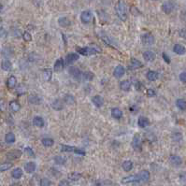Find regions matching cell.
I'll use <instances>...</instances> for the list:
<instances>
[{"label":"cell","mask_w":186,"mask_h":186,"mask_svg":"<svg viewBox=\"0 0 186 186\" xmlns=\"http://www.w3.org/2000/svg\"><path fill=\"white\" fill-rule=\"evenodd\" d=\"M42 75H43V78H44L45 81H50L52 79V71L51 69H49V68L44 69Z\"/></svg>","instance_id":"cell-39"},{"label":"cell","mask_w":186,"mask_h":186,"mask_svg":"<svg viewBox=\"0 0 186 186\" xmlns=\"http://www.w3.org/2000/svg\"><path fill=\"white\" fill-rule=\"evenodd\" d=\"M52 109H55V110H61V109H63V108H64V103H63V101L61 99L57 98L52 102Z\"/></svg>","instance_id":"cell-20"},{"label":"cell","mask_w":186,"mask_h":186,"mask_svg":"<svg viewBox=\"0 0 186 186\" xmlns=\"http://www.w3.org/2000/svg\"><path fill=\"white\" fill-rule=\"evenodd\" d=\"M17 84V80L14 76H10L8 79V81H7V86H8L9 89H13L14 87L16 86Z\"/></svg>","instance_id":"cell-27"},{"label":"cell","mask_w":186,"mask_h":186,"mask_svg":"<svg viewBox=\"0 0 186 186\" xmlns=\"http://www.w3.org/2000/svg\"><path fill=\"white\" fill-rule=\"evenodd\" d=\"M22 156V152L20 150H12L7 153V158L9 160H16Z\"/></svg>","instance_id":"cell-8"},{"label":"cell","mask_w":186,"mask_h":186,"mask_svg":"<svg viewBox=\"0 0 186 186\" xmlns=\"http://www.w3.org/2000/svg\"><path fill=\"white\" fill-rule=\"evenodd\" d=\"M143 58L147 62H153L155 60V53L152 51H146L143 53Z\"/></svg>","instance_id":"cell-14"},{"label":"cell","mask_w":186,"mask_h":186,"mask_svg":"<svg viewBox=\"0 0 186 186\" xmlns=\"http://www.w3.org/2000/svg\"><path fill=\"white\" fill-rule=\"evenodd\" d=\"M28 102L30 103V104H33V105H38L40 103V98L38 97V95H31L28 96Z\"/></svg>","instance_id":"cell-28"},{"label":"cell","mask_w":186,"mask_h":186,"mask_svg":"<svg viewBox=\"0 0 186 186\" xmlns=\"http://www.w3.org/2000/svg\"><path fill=\"white\" fill-rule=\"evenodd\" d=\"M115 10L117 13V16L119 17V19L121 21H124L127 20V9H126V3L122 0H119L118 3L115 6Z\"/></svg>","instance_id":"cell-1"},{"label":"cell","mask_w":186,"mask_h":186,"mask_svg":"<svg viewBox=\"0 0 186 186\" xmlns=\"http://www.w3.org/2000/svg\"><path fill=\"white\" fill-rule=\"evenodd\" d=\"M68 73L74 79H76V80H80V79L82 77L81 71L79 69L78 67H75V66H70L69 67V68H68Z\"/></svg>","instance_id":"cell-7"},{"label":"cell","mask_w":186,"mask_h":186,"mask_svg":"<svg viewBox=\"0 0 186 186\" xmlns=\"http://www.w3.org/2000/svg\"><path fill=\"white\" fill-rule=\"evenodd\" d=\"M79 58H80V55L78 53H73V52L68 53L66 57V63L67 65H70V64H73L74 62H76Z\"/></svg>","instance_id":"cell-10"},{"label":"cell","mask_w":186,"mask_h":186,"mask_svg":"<svg viewBox=\"0 0 186 186\" xmlns=\"http://www.w3.org/2000/svg\"><path fill=\"white\" fill-rule=\"evenodd\" d=\"M24 169L27 173H33L36 170V164L34 162H28L24 165Z\"/></svg>","instance_id":"cell-25"},{"label":"cell","mask_w":186,"mask_h":186,"mask_svg":"<svg viewBox=\"0 0 186 186\" xmlns=\"http://www.w3.org/2000/svg\"><path fill=\"white\" fill-rule=\"evenodd\" d=\"M122 167H123L124 171L129 172V171L132 170V169H133V163H132V161H124Z\"/></svg>","instance_id":"cell-32"},{"label":"cell","mask_w":186,"mask_h":186,"mask_svg":"<svg viewBox=\"0 0 186 186\" xmlns=\"http://www.w3.org/2000/svg\"><path fill=\"white\" fill-rule=\"evenodd\" d=\"M15 135H14L13 133H8L6 135V137H5V141L6 143H8V144H11V143H14L15 142Z\"/></svg>","instance_id":"cell-31"},{"label":"cell","mask_w":186,"mask_h":186,"mask_svg":"<svg viewBox=\"0 0 186 186\" xmlns=\"http://www.w3.org/2000/svg\"><path fill=\"white\" fill-rule=\"evenodd\" d=\"M147 95L149 97H152V96H154L155 95V92L154 90H152V89H148L147 90Z\"/></svg>","instance_id":"cell-51"},{"label":"cell","mask_w":186,"mask_h":186,"mask_svg":"<svg viewBox=\"0 0 186 186\" xmlns=\"http://www.w3.org/2000/svg\"><path fill=\"white\" fill-rule=\"evenodd\" d=\"M92 102H93V104H94L95 107H97V108H101V107L104 105V99H103L100 95L93 96Z\"/></svg>","instance_id":"cell-12"},{"label":"cell","mask_w":186,"mask_h":186,"mask_svg":"<svg viewBox=\"0 0 186 186\" xmlns=\"http://www.w3.org/2000/svg\"><path fill=\"white\" fill-rule=\"evenodd\" d=\"M24 152H26V153L28 156H30V157H35V153H34L33 150H32L31 148H29V147L24 148Z\"/></svg>","instance_id":"cell-45"},{"label":"cell","mask_w":186,"mask_h":186,"mask_svg":"<svg viewBox=\"0 0 186 186\" xmlns=\"http://www.w3.org/2000/svg\"><path fill=\"white\" fill-rule=\"evenodd\" d=\"M175 9V4L173 1L171 0H169V1H166L162 5V9L163 11L166 14H169L173 11V9Z\"/></svg>","instance_id":"cell-4"},{"label":"cell","mask_w":186,"mask_h":186,"mask_svg":"<svg viewBox=\"0 0 186 186\" xmlns=\"http://www.w3.org/2000/svg\"><path fill=\"white\" fill-rule=\"evenodd\" d=\"M173 52L175 53H177L178 55H183L186 52V50L183 46L181 44H175L173 47Z\"/></svg>","instance_id":"cell-18"},{"label":"cell","mask_w":186,"mask_h":186,"mask_svg":"<svg viewBox=\"0 0 186 186\" xmlns=\"http://www.w3.org/2000/svg\"><path fill=\"white\" fill-rule=\"evenodd\" d=\"M75 148L72 146H68V145H62L61 146V151L64 152H74Z\"/></svg>","instance_id":"cell-43"},{"label":"cell","mask_w":186,"mask_h":186,"mask_svg":"<svg viewBox=\"0 0 186 186\" xmlns=\"http://www.w3.org/2000/svg\"><path fill=\"white\" fill-rule=\"evenodd\" d=\"M81 178V174L78 173V172H72L68 174V179L70 181H79L80 179Z\"/></svg>","instance_id":"cell-40"},{"label":"cell","mask_w":186,"mask_h":186,"mask_svg":"<svg viewBox=\"0 0 186 186\" xmlns=\"http://www.w3.org/2000/svg\"><path fill=\"white\" fill-rule=\"evenodd\" d=\"M64 66H65V63H64V60L62 58L57 59L56 62L53 66V69H54L55 72H60L64 69Z\"/></svg>","instance_id":"cell-15"},{"label":"cell","mask_w":186,"mask_h":186,"mask_svg":"<svg viewBox=\"0 0 186 186\" xmlns=\"http://www.w3.org/2000/svg\"><path fill=\"white\" fill-rule=\"evenodd\" d=\"M2 9H3V6H2L1 3H0V11H1V10H2Z\"/></svg>","instance_id":"cell-57"},{"label":"cell","mask_w":186,"mask_h":186,"mask_svg":"<svg viewBox=\"0 0 186 186\" xmlns=\"http://www.w3.org/2000/svg\"><path fill=\"white\" fill-rule=\"evenodd\" d=\"M176 106L178 107L179 109H181V110H185L186 109V101L184 99H178L176 101Z\"/></svg>","instance_id":"cell-35"},{"label":"cell","mask_w":186,"mask_h":186,"mask_svg":"<svg viewBox=\"0 0 186 186\" xmlns=\"http://www.w3.org/2000/svg\"><path fill=\"white\" fill-rule=\"evenodd\" d=\"M169 162L174 167H180L182 163V160L181 157L178 155H171L169 157Z\"/></svg>","instance_id":"cell-13"},{"label":"cell","mask_w":186,"mask_h":186,"mask_svg":"<svg viewBox=\"0 0 186 186\" xmlns=\"http://www.w3.org/2000/svg\"><path fill=\"white\" fill-rule=\"evenodd\" d=\"M9 108H10V109L12 110L13 112H17V111H19L20 110V109H21V105L18 103L17 101H11L9 103Z\"/></svg>","instance_id":"cell-30"},{"label":"cell","mask_w":186,"mask_h":186,"mask_svg":"<svg viewBox=\"0 0 186 186\" xmlns=\"http://www.w3.org/2000/svg\"><path fill=\"white\" fill-rule=\"evenodd\" d=\"M23 37H24V40H26V41H30V40H32V37H31V35H30V33H28V32H24V35H23Z\"/></svg>","instance_id":"cell-47"},{"label":"cell","mask_w":186,"mask_h":186,"mask_svg":"<svg viewBox=\"0 0 186 186\" xmlns=\"http://www.w3.org/2000/svg\"><path fill=\"white\" fill-rule=\"evenodd\" d=\"M52 182L47 178H43L40 180V186H51Z\"/></svg>","instance_id":"cell-44"},{"label":"cell","mask_w":186,"mask_h":186,"mask_svg":"<svg viewBox=\"0 0 186 186\" xmlns=\"http://www.w3.org/2000/svg\"><path fill=\"white\" fill-rule=\"evenodd\" d=\"M1 67H2L3 70L9 71V70H11V68H12V65H11V63H10L9 60H6V61H3V62H2Z\"/></svg>","instance_id":"cell-33"},{"label":"cell","mask_w":186,"mask_h":186,"mask_svg":"<svg viewBox=\"0 0 186 186\" xmlns=\"http://www.w3.org/2000/svg\"><path fill=\"white\" fill-rule=\"evenodd\" d=\"M33 124H34L35 126L41 128V127L44 126L45 122L43 120V118H41V117H39V116H36L34 119H33Z\"/></svg>","instance_id":"cell-22"},{"label":"cell","mask_w":186,"mask_h":186,"mask_svg":"<svg viewBox=\"0 0 186 186\" xmlns=\"http://www.w3.org/2000/svg\"><path fill=\"white\" fill-rule=\"evenodd\" d=\"M6 102L3 99H0V111H5L6 110Z\"/></svg>","instance_id":"cell-46"},{"label":"cell","mask_w":186,"mask_h":186,"mask_svg":"<svg viewBox=\"0 0 186 186\" xmlns=\"http://www.w3.org/2000/svg\"><path fill=\"white\" fill-rule=\"evenodd\" d=\"M41 143L43 144V146H45V147H52V146L53 145V143H54V141H53L52 138H42Z\"/></svg>","instance_id":"cell-36"},{"label":"cell","mask_w":186,"mask_h":186,"mask_svg":"<svg viewBox=\"0 0 186 186\" xmlns=\"http://www.w3.org/2000/svg\"><path fill=\"white\" fill-rule=\"evenodd\" d=\"M139 181H140V179H139L138 175H130V176L124 177L122 180V183L126 184L129 183V182H138Z\"/></svg>","instance_id":"cell-9"},{"label":"cell","mask_w":186,"mask_h":186,"mask_svg":"<svg viewBox=\"0 0 186 186\" xmlns=\"http://www.w3.org/2000/svg\"><path fill=\"white\" fill-rule=\"evenodd\" d=\"M134 186H140V185H138V184H137V185H136V184H135Z\"/></svg>","instance_id":"cell-58"},{"label":"cell","mask_w":186,"mask_h":186,"mask_svg":"<svg viewBox=\"0 0 186 186\" xmlns=\"http://www.w3.org/2000/svg\"><path fill=\"white\" fill-rule=\"evenodd\" d=\"M120 88L123 91H124V92L129 91L130 88H131V82L129 81H126H126H123L120 83Z\"/></svg>","instance_id":"cell-26"},{"label":"cell","mask_w":186,"mask_h":186,"mask_svg":"<svg viewBox=\"0 0 186 186\" xmlns=\"http://www.w3.org/2000/svg\"><path fill=\"white\" fill-rule=\"evenodd\" d=\"M179 35H180V37H181L182 38L186 39V29H181L179 32Z\"/></svg>","instance_id":"cell-52"},{"label":"cell","mask_w":186,"mask_h":186,"mask_svg":"<svg viewBox=\"0 0 186 186\" xmlns=\"http://www.w3.org/2000/svg\"><path fill=\"white\" fill-rule=\"evenodd\" d=\"M141 66H142V64L136 58H132L131 62H130V65L128 66V67H129L131 70L138 69V68H139V67H141Z\"/></svg>","instance_id":"cell-19"},{"label":"cell","mask_w":186,"mask_h":186,"mask_svg":"<svg viewBox=\"0 0 186 186\" xmlns=\"http://www.w3.org/2000/svg\"><path fill=\"white\" fill-rule=\"evenodd\" d=\"M74 152L77 153V154H81V155H85V152L82 151V150L80 149H75L74 150Z\"/></svg>","instance_id":"cell-54"},{"label":"cell","mask_w":186,"mask_h":186,"mask_svg":"<svg viewBox=\"0 0 186 186\" xmlns=\"http://www.w3.org/2000/svg\"><path fill=\"white\" fill-rule=\"evenodd\" d=\"M53 160H54V162H55L57 165H65L66 162V157L61 156V155H56V156H54Z\"/></svg>","instance_id":"cell-37"},{"label":"cell","mask_w":186,"mask_h":186,"mask_svg":"<svg viewBox=\"0 0 186 186\" xmlns=\"http://www.w3.org/2000/svg\"><path fill=\"white\" fill-rule=\"evenodd\" d=\"M64 101L68 105H74L75 102H76L75 101V97L72 95H66L65 96V98H64Z\"/></svg>","instance_id":"cell-38"},{"label":"cell","mask_w":186,"mask_h":186,"mask_svg":"<svg viewBox=\"0 0 186 186\" xmlns=\"http://www.w3.org/2000/svg\"><path fill=\"white\" fill-rule=\"evenodd\" d=\"M138 124L139 127L145 128V127H147L149 124H150V120L148 119L147 117L140 116V117L138 118Z\"/></svg>","instance_id":"cell-17"},{"label":"cell","mask_w":186,"mask_h":186,"mask_svg":"<svg viewBox=\"0 0 186 186\" xmlns=\"http://www.w3.org/2000/svg\"><path fill=\"white\" fill-rule=\"evenodd\" d=\"M181 19L183 21L184 23H186V11L182 12V13L181 14Z\"/></svg>","instance_id":"cell-56"},{"label":"cell","mask_w":186,"mask_h":186,"mask_svg":"<svg viewBox=\"0 0 186 186\" xmlns=\"http://www.w3.org/2000/svg\"><path fill=\"white\" fill-rule=\"evenodd\" d=\"M99 37L102 38V40L105 42V43H107L108 45H110V46H113V42H114V40L112 38H110L108 35H107L104 31H100L99 32Z\"/></svg>","instance_id":"cell-11"},{"label":"cell","mask_w":186,"mask_h":186,"mask_svg":"<svg viewBox=\"0 0 186 186\" xmlns=\"http://www.w3.org/2000/svg\"><path fill=\"white\" fill-rule=\"evenodd\" d=\"M58 24L62 27H67L70 26V21L67 17H61L58 19Z\"/></svg>","instance_id":"cell-24"},{"label":"cell","mask_w":186,"mask_h":186,"mask_svg":"<svg viewBox=\"0 0 186 186\" xmlns=\"http://www.w3.org/2000/svg\"><path fill=\"white\" fill-rule=\"evenodd\" d=\"M163 58H164L165 62H166V63L170 64V58L167 55V53H166V52H164V53H163Z\"/></svg>","instance_id":"cell-53"},{"label":"cell","mask_w":186,"mask_h":186,"mask_svg":"<svg viewBox=\"0 0 186 186\" xmlns=\"http://www.w3.org/2000/svg\"><path fill=\"white\" fill-rule=\"evenodd\" d=\"M93 20V13L90 10H84L81 14V21L82 24H90Z\"/></svg>","instance_id":"cell-3"},{"label":"cell","mask_w":186,"mask_h":186,"mask_svg":"<svg viewBox=\"0 0 186 186\" xmlns=\"http://www.w3.org/2000/svg\"><path fill=\"white\" fill-rule=\"evenodd\" d=\"M11 167H12V164L11 163H3V164H0V171H1V172H3V171L9 170Z\"/></svg>","instance_id":"cell-42"},{"label":"cell","mask_w":186,"mask_h":186,"mask_svg":"<svg viewBox=\"0 0 186 186\" xmlns=\"http://www.w3.org/2000/svg\"><path fill=\"white\" fill-rule=\"evenodd\" d=\"M7 36V32L4 28H0V38H5Z\"/></svg>","instance_id":"cell-55"},{"label":"cell","mask_w":186,"mask_h":186,"mask_svg":"<svg viewBox=\"0 0 186 186\" xmlns=\"http://www.w3.org/2000/svg\"><path fill=\"white\" fill-rule=\"evenodd\" d=\"M58 186H70V184L66 180H62V181H60Z\"/></svg>","instance_id":"cell-50"},{"label":"cell","mask_w":186,"mask_h":186,"mask_svg":"<svg viewBox=\"0 0 186 186\" xmlns=\"http://www.w3.org/2000/svg\"><path fill=\"white\" fill-rule=\"evenodd\" d=\"M76 51L79 54H82L84 56H89V55H95L97 52H101L100 48H98L96 45H92L89 46V47H83V48H80L77 47Z\"/></svg>","instance_id":"cell-2"},{"label":"cell","mask_w":186,"mask_h":186,"mask_svg":"<svg viewBox=\"0 0 186 186\" xmlns=\"http://www.w3.org/2000/svg\"><path fill=\"white\" fill-rule=\"evenodd\" d=\"M132 147L136 151H140L141 150V138L138 134H136L132 140Z\"/></svg>","instance_id":"cell-6"},{"label":"cell","mask_w":186,"mask_h":186,"mask_svg":"<svg viewBox=\"0 0 186 186\" xmlns=\"http://www.w3.org/2000/svg\"><path fill=\"white\" fill-rule=\"evenodd\" d=\"M179 77H180V81L181 82H184V83H186V71H184V72H181Z\"/></svg>","instance_id":"cell-49"},{"label":"cell","mask_w":186,"mask_h":186,"mask_svg":"<svg viewBox=\"0 0 186 186\" xmlns=\"http://www.w3.org/2000/svg\"><path fill=\"white\" fill-rule=\"evenodd\" d=\"M141 41L144 45H152L154 43V37L150 33H145L141 36Z\"/></svg>","instance_id":"cell-5"},{"label":"cell","mask_w":186,"mask_h":186,"mask_svg":"<svg viewBox=\"0 0 186 186\" xmlns=\"http://www.w3.org/2000/svg\"><path fill=\"white\" fill-rule=\"evenodd\" d=\"M182 138V135L181 133H175L173 134V139L175 141H180Z\"/></svg>","instance_id":"cell-48"},{"label":"cell","mask_w":186,"mask_h":186,"mask_svg":"<svg viewBox=\"0 0 186 186\" xmlns=\"http://www.w3.org/2000/svg\"><path fill=\"white\" fill-rule=\"evenodd\" d=\"M124 73H126L124 67L123 66H117L115 67V69H114L113 75H114V77H116V78H121L124 76Z\"/></svg>","instance_id":"cell-16"},{"label":"cell","mask_w":186,"mask_h":186,"mask_svg":"<svg viewBox=\"0 0 186 186\" xmlns=\"http://www.w3.org/2000/svg\"><path fill=\"white\" fill-rule=\"evenodd\" d=\"M138 177L142 181H148L150 180V177H151V174L148 170H141L138 173Z\"/></svg>","instance_id":"cell-23"},{"label":"cell","mask_w":186,"mask_h":186,"mask_svg":"<svg viewBox=\"0 0 186 186\" xmlns=\"http://www.w3.org/2000/svg\"><path fill=\"white\" fill-rule=\"evenodd\" d=\"M146 77H147V79H148L150 81H156L157 79L159 78V74H158V72H156V71L150 70V71H148V72H147Z\"/></svg>","instance_id":"cell-21"},{"label":"cell","mask_w":186,"mask_h":186,"mask_svg":"<svg viewBox=\"0 0 186 186\" xmlns=\"http://www.w3.org/2000/svg\"><path fill=\"white\" fill-rule=\"evenodd\" d=\"M111 115L113 118H115V119H121L122 116H123V112H122V110L118 108H114L111 109Z\"/></svg>","instance_id":"cell-29"},{"label":"cell","mask_w":186,"mask_h":186,"mask_svg":"<svg viewBox=\"0 0 186 186\" xmlns=\"http://www.w3.org/2000/svg\"><path fill=\"white\" fill-rule=\"evenodd\" d=\"M94 73L90 72V71H86V72L82 73V79L85 81H92L94 79Z\"/></svg>","instance_id":"cell-41"},{"label":"cell","mask_w":186,"mask_h":186,"mask_svg":"<svg viewBox=\"0 0 186 186\" xmlns=\"http://www.w3.org/2000/svg\"><path fill=\"white\" fill-rule=\"evenodd\" d=\"M11 175L14 179H20L23 176V170L19 169V167H17V169H13V171L11 172Z\"/></svg>","instance_id":"cell-34"}]
</instances>
